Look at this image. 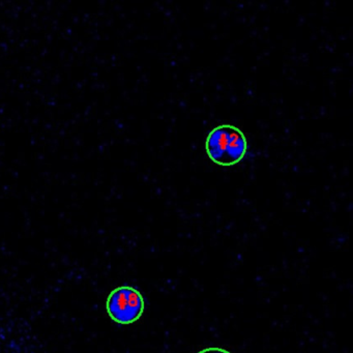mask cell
<instances>
[{
	"instance_id": "3957f363",
	"label": "cell",
	"mask_w": 353,
	"mask_h": 353,
	"mask_svg": "<svg viewBox=\"0 0 353 353\" xmlns=\"http://www.w3.org/2000/svg\"><path fill=\"white\" fill-rule=\"evenodd\" d=\"M197 353H231V352H229L226 349L219 348V347H208V348L202 349L201 351H199Z\"/></svg>"
},
{
	"instance_id": "6da1fadb",
	"label": "cell",
	"mask_w": 353,
	"mask_h": 353,
	"mask_svg": "<svg viewBox=\"0 0 353 353\" xmlns=\"http://www.w3.org/2000/svg\"><path fill=\"white\" fill-rule=\"evenodd\" d=\"M207 157L215 165L231 167L240 163L248 152V140L235 125L224 123L213 127L205 140Z\"/></svg>"
},
{
	"instance_id": "7a4b0ae2",
	"label": "cell",
	"mask_w": 353,
	"mask_h": 353,
	"mask_svg": "<svg viewBox=\"0 0 353 353\" xmlns=\"http://www.w3.org/2000/svg\"><path fill=\"white\" fill-rule=\"evenodd\" d=\"M145 307L144 297L131 286H119L111 291L106 301V310L110 318L122 325L138 321Z\"/></svg>"
}]
</instances>
